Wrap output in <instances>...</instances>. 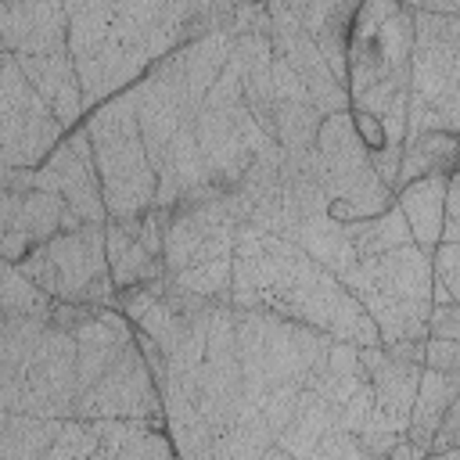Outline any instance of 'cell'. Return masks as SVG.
<instances>
[{"mask_svg":"<svg viewBox=\"0 0 460 460\" xmlns=\"http://www.w3.org/2000/svg\"><path fill=\"white\" fill-rule=\"evenodd\" d=\"M449 172H431L424 180H413L399 194V212H402V219L410 226V237L424 252H431L438 244V234H442V198H446Z\"/></svg>","mask_w":460,"mask_h":460,"instance_id":"6da1fadb","label":"cell"},{"mask_svg":"<svg viewBox=\"0 0 460 460\" xmlns=\"http://www.w3.org/2000/svg\"><path fill=\"white\" fill-rule=\"evenodd\" d=\"M460 248H456V241H438L435 248H431V284H438V288H446L453 298L460 295Z\"/></svg>","mask_w":460,"mask_h":460,"instance_id":"7a4b0ae2","label":"cell"},{"mask_svg":"<svg viewBox=\"0 0 460 460\" xmlns=\"http://www.w3.org/2000/svg\"><path fill=\"white\" fill-rule=\"evenodd\" d=\"M424 367L456 374L460 370V338H428L424 341Z\"/></svg>","mask_w":460,"mask_h":460,"instance_id":"3957f363","label":"cell"},{"mask_svg":"<svg viewBox=\"0 0 460 460\" xmlns=\"http://www.w3.org/2000/svg\"><path fill=\"white\" fill-rule=\"evenodd\" d=\"M424 334L428 338H460V309L456 302H438L424 316Z\"/></svg>","mask_w":460,"mask_h":460,"instance_id":"277c9868","label":"cell"}]
</instances>
